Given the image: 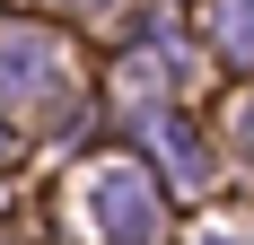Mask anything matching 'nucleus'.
<instances>
[{
  "mask_svg": "<svg viewBox=\"0 0 254 245\" xmlns=\"http://www.w3.org/2000/svg\"><path fill=\"white\" fill-rule=\"evenodd\" d=\"M62 88V44L35 26H0V97L9 105H44Z\"/></svg>",
  "mask_w": 254,
  "mask_h": 245,
  "instance_id": "nucleus-2",
  "label": "nucleus"
},
{
  "mask_svg": "<svg viewBox=\"0 0 254 245\" xmlns=\"http://www.w3.org/2000/svg\"><path fill=\"white\" fill-rule=\"evenodd\" d=\"M246 131H254V122H246Z\"/></svg>",
  "mask_w": 254,
  "mask_h": 245,
  "instance_id": "nucleus-6",
  "label": "nucleus"
},
{
  "mask_svg": "<svg viewBox=\"0 0 254 245\" xmlns=\"http://www.w3.org/2000/svg\"><path fill=\"white\" fill-rule=\"evenodd\" d=\"M219 53L254 70V0H219Z\"/></svg>",
  "mask_w": 254,
  "mask_h": 245,
  "instance_id": "nucleus-3",
  "label": "nucleus"
},
{
  "mask_svg": "<svg viewBox=\"0 0 254 245\" xmlns=\"http://www.w3.org/2000/svg\"><path fill=\"white\" fill-rule=\"evenodd\" d=\"M79 9H105V0H79Z\"/></svg>",
  "mask_w": 254,
  "mask_h": 245,
  "instance_id": "nucleus-5",
  "label": "nucleus"
},
{
  "mask_svg": "<svg viewBox=\"0 0 254 245\" xmlns=\"http://www.w3.org/2000/svg\"><path fill=\"white\" fill-rule=\"evenodd\" d=\"M88 210H97V228L114 245H158V228H167V210H158V184L140 167H105L97 184H88Z\"/></svg>",
  "mask_w": 254,
  "mask_h": 245,
  "instance_id": "nucleus-1",
  "label": "nucleus"
},
{
  "mask_svg": "<svg viewBox=\"0 0 254 245\" xmlns=\"http://www.w3.org/2000/svg\"><path fill=\"white\" fill-rule=\"evenodd\" d=\"M202 245H246V237H202Z\"/></svg>",
  "mask_w": 254,
  "mask_h": 245,
  "instance_id": "nucleus-4",
  "label": "nucleus"
}]
</instances>
